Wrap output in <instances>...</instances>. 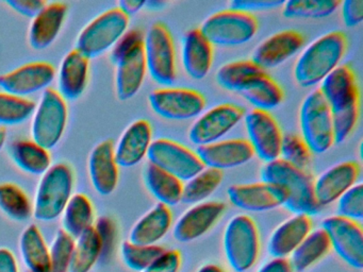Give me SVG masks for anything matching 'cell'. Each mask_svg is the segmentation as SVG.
<instances>
[{"label": "cell", "instance_id": "6da1fadb", "mask_svg": "<svg viewBox=\"0 0 363 272\" xmlns=\"http://www.w3.org/2000/svg\"><path fill=\"white\" fill-rule=\"evenodd\" d=\"M318 89L330 110L335 144H342L352 133L359 118V89L356 74L347 65H339Z\"/></svg>", "mask_w": 363, "mask_h": 272}, {"label": "cell", "instance_id": "7a4b0ae2", "mask_svg": "<svg viewBox=\"0 0 363 272\" xmlns=\"http://www.w3.org/2000/svg\"><path fill=\"white\" fill-rule=\"evenodd\" d=\"M347 49L343 32L333 31L306 47L294 66V79L303 89L320 84L339 66Z\"/></svg>", "mask_w": 363, "mask_h": 272}, {"label": "cell", "instance_id": "3957f363", "mask_svg": "<svg viewBox=\"0 0 363 272\" xmlns=\"http://www.w3.org/2000/svg\"><path fill=\"white\" fill-rule=\"evenodd\" d=\"M260 176L262 182L277 185L286 191L288 198L284 206L293 214L311 217L322 210L314 197L313 180L305 170L277 159L265 164Z\"/></svg>", "mask_w": 363, "mask_h": 272}, {"label": "cell", "instance_id": "277c9868", "mask_svg": "<svg viewBox=\"0 0 363 272\" xmlns=\"http://www.w3.org/2000/svg\"><path fill=\"white\" fill-rule=\"evenodd\" d=\"M144 35L139 30L127 31L112 48L111 61L116 65V91L118 100L133 99L143 85L146 63Z\"/></svg>", "mask_w": 363, "mask_h": 272}, {"label": "cell", "instance_id": "5b68a950", "mask_svg": "<svg viewBox=\"0 0 363 272\" xmlns=\"http://www.w3.org/2000/svg\"><path fill=\"white\" fill-rule=\"evenodd\" d=\"M73 188L74 172L71 166L65 163L52 165L38 185L33 216L44 222L58 219L73 196Z\"/></svg>", "mask_w": 363, "mask_h": 272}, {"label": "cell", "instance_id": "8992f818", "mask_svg": "<svg viewBox=\"0 0 363 272\" xmlns=\"http://www.w3.org/2000/svg\"><path fill=\"white\" fill-rule=\"evenodd\" d=\"M225 257L231 269L246 272L258 261L260 236L255 221L247 215L233 217L223 235Z\"/></svg>", "mask_w": 363, "mask_h": 272}, {"label": "cell", "instance_id": "52a82bcc", "mask_svg": "<svg viewBox=\"0 0 363 272\" xmlns=\"http://www.w3.org/2000/svg\"><path fill=\"white\" fill-rule=\"evenodd\" d=\"M258 28L254 15L227 8L208 17L199 31L211 46L229 48L247 44L256 35Z\"/></svg>", "mask_w": 363, "mask_h": 272}, {"label": "cell", "instance_id": "ba28073f", "mask_svg": "<svg viewBox=\"0 0 363 272\" xmlns=\"http://www.w3.org/2000/svg\"><path fill=\"white\" fill-rule=\"evenodd\" d=\"M129 17L120 8H109L90 21L78 35L75 49L89 60L95 59L116 46L128 30Z\"/></svg>", "mask_w": 363, "mask_h": 272}, {"label": "cell", "instance_id": "9c48e42d", "mask_svg": "<svg viewBox=\"0 0 363 272\" xmlns=\"http://www.w3.org/2000/svg\"><path fill=\"white\" fill-rule=\"evenodd\" d=\"M301 136L311 153L323 154L335 144L328 104L318 89L303 99L299 110Z\"/></svg>", "mask_w": 363, "mask_h": 272}, {"label": "cell", "instance_id": "30bf717a", "mask_svg": "<svg viewBox=\"0 0 363 272\" xmlns=\"http://www.w3.org/2000/svg\"><path fill=\"white\" fill-rule=\"evenodd\" d=\"M67 117V101L57 89L52 87L45 89L33 115L31 137L33 142L48 150L54 149L65 133Z\"/></svg>", "mask_w": 363, "mask_h": 272}, {"label": "cell", "instance_id": "8fae6325", "mask_svg": "<svg viewBox=\"0 0 363 272\" xmlns=\"http://www.w3.org/2000/svg\"><path fill=\"white\" fill-rule=\"evenodd\" d=\"M146 69L155 82L169 87L177 78L173 38L167 26L156 23L144 35Z\"/></svg>", "mask_w": 363, "mask_h": 272}, {"label": "cell", "instance_id": "7c38bea8", "mask_svg": "<svg viewBox=\"0 0 363 272\" xmlns=\"http://www.w3.org/2000/svg\"><path fill=\"white\" fill-rule=\"evenodd\" d=\"M146 157L148 163L164 170L182 182L191 180L205 169L196 152L167 138L152 140Z\"/></svg>", "mask_w": 363, "mask_h": 272}, {"label": "cell", "instance_id": "4fadbf2b", "mask_svg": "<svg viewBox=\"0 0 363 272\" xmlns=\"http://www.w3.org/2000/svg\"><path fill=\"white\" fill-rule=\"evenodd\" d=\"M150 108L167 120L184 121L197 118L206 108L203 94L195 89L164 87L148 96Z\"/></svg>", "mask_w": 363, "mask_h": 272}, {"label": "cell", "instance_id": "5bb4252c", "mask_svg": "<svg viewBox=\"0 0 363 272\" xmlns=\"http://www.w3.org/2000/svg\"><path fill=\"white\" fill-rule=\"evenodd\" d=\"M245 116L242 106L222 103L197 117L189 130V140L199 147L220 142Z\"/></svg>", "mask_w": 363, "mask_h": 272}, {"label": "cell", "instance_id": "9a60e30c", "mask_svg": "<svg viewBox=\"0 0 363 272\" xmlns=\"http://www.w3.org/2000/svg\"><path fill=\"white\" fill-rule=\"evenodd\" d=\"M322 229L328 236L330 248L350 267L363 268V232L358 222L340 216L327 217Z\"/></svg>", "mask_w": 363, "mask_h": 272}, {"label": "cell", "instance_id": "2e32d148", "mask_svg": "<svg viewBox=\"0 0 363 272\" xmlns=\"http://www.w3.org/2000/svg\"><path fill=\"white\" fill-rule=\"evenodd\" d=\"M246 133L255 155L265 164L279 159L282 133L271 113L252 110L244 116Z\"/></svg>", "mask_w": 363, "mask_h": 272}, {"label": "cell", "instance_id": "e0dca14e", "mask_svg": "<svg viewBox=\"0 0 363 272\" xmlns=\"http://www.w3.org/2000/svg\"><path fill=\"white\" fill-rule=\"evenodd\" d=\"M56 68L48 62H30L12 72L0 74V89L18 97L28 98L50 89L56 78Z\"/></svg>", "mask_w": 363, "mask_h": 272}, {"label": "cell", "instance_id": "ac0fdd59", "mask_svg": "<svg viewBox=\"0 0 363 272\" xmlns=\"http://www.w3.org/2000/svg\"><path fill=\"white\" fill-rule=\"evenodd\" d=\"M227 197L235 208L244 212H264L284 206L288 196L281 187L261 181L231 185L227 189Z\"/></svg>", "mask_w": 363, "mask_h": 272}, {"label": "cell", "instance_id": "d6986e66", "mask_svg": "<svg viewBox=\"0 0 363 272\" xmlns=\"http://www.w3.org/2000/svg\"><path fill=\"white\" fill-rule=\"evenodd\" d=\"M225 210V203L218 201H205L191 206L176 221L174 238L182 244L199 239L222 218Z\"/></svg>", "mask_w": 363, "mask_h": 272}, {"label": "cell", "instance_id": "ffe728a7", "mask_svg": "<svg viewBox=\"0 0 363 272\" xmlns=\"http://www.w3.org/2000/svg\"><path fill=\"white\" fill-rule=\"evenodd\" d=\"M360 166L356 162H342L328 168L313 181L314 197L320 208L335 203L357 184Z\"/></svg>", "mask_w": 363, "mask_h": 272}, {"label": "cell", "instance_id": "44dd1931", "mask_svg": "<svg viewBox=\"0 0 363 272\" xmlns=\"http://www.w3.org/2000/svg\"><path fill=\"white\" fill-rule=\"evenodd\" d=\"M305 38L301 32L284 30L269 36L255 48L252 61L262 70L272 69L288 61L303 48Z\"/></svg>", "mask_w": 363, "mask_h": 272}, {"label": "cell", "instance_id": "7402d4cb", "mask_svg": "<svg viewBox=\"0 0 363 272\" xmlns=\"http://www.w3.org/2000/svg\"><path fill=\"white\" fill-rule=\"evenodd\" d=\"M196 154L205 168L228 170L250 163L255 153L247 140H220L207 146L199 147Z\"/></svg>", "mask_w": 363, "mask_h": 272}, {"label": "cell", "instance_id": "603a6c76", "mask_svg": "<svg viewBox=\"0 0 363 272\" xmlns=\"http://www.w3.org/2000/svg\"><path fill=\"white\" fill-rule=\"evenodd\" d=\"M152 142V125L145 119H138L123 132L114 144V157L118 167L131 168L139 165Z\"/></svg>", "mask_w": 363, "mask_h": 272}, {"label": "cell", "instance_id": "cb8c5ba5", "mask_svg": "<svg viewBox=\"0 0 363 272\" xmlns=\"http://www.w3.org/2000/svg\"><path fill=\"white\" fill-rule=\"evenodd\" d=\"M118 168L114 157L113 140H103L91 151L88 162L89 176L99 195L109 196L116 191L120 178Z\"/></svg>", "mask_w": 363, "mask_h": 272}, {"label": "cell", "instance_id": "d4e9b609", "mask_svg": "<svg viewBox=\"0 0 363 272\" xmlns=\"http://www.w3.org/2000/svg\"><path fill=\"white\" fill-rule=\"evenodd\" d=\"M69 12V4L63 1L48 2L43 10L33 18L28 30V42L35 50L52 46L58 38Z\"/></svg>", "mask_w": 363, "mask_h": 272}, {"label": "cell", "instance_id": "484cf974", "mask_svg": "<svg viewBox=\"0 0 363 272\" xmlns=\"http://www.w3.org/2000/svg\"><path fill=\"white\" fill-rule=\"evenodd\" d=\"M312 231L311 217L293 215L280 223L269 236L267 251L275 259H289Z\"/></svg>", "mask_w": 363, "mask_h": 272}, {"label": "cell", "instance_id": "4316f807", "mask_svg": "<svg viewBox=\"0 0 363 272\" xmlns=\"http://www.w3.org/2000/svg\"><path fill=\"white\" fill-rule=\"evenodd\" d=\"M90 70V60L77 49L69 51L60 64L58 91L65 101H74L86 91Z\"/></svg>", "mask_w": 363, "mask_h": 272}, {"label": "cell", "instance_id": "83f0119b", "mask_svg": "<svg viewBox=\"0 0 363 272\" xmlns=\"http://www.w3.org/2000/svg\"><path fill=\"white\" fill-rule=\"evenodd\" d=\"M182 61L184 72L193 80H203L212 67L213 49L199 29L186 32L182 38Z\"/></svg>", "mask_w": 363, "mask_h": 272}, {"label": "cell", "instance_id": "f1b7e54d", "mask_svg": "<svg viewBox=\"0 0 363 272\" xmlns=\"http://www.w3.org/2000/svg\"><path fill=\"white\" fill-rule=\"evenodd\" d=\"M172 225L173 215L171 208L157 203L133 225L128 242L141 246H156L169 233Z\"/></svg>", "mask_w": 363, "mask_h": 272}, {"label": "cell", "instance_id": "f546056e", "mask_svg": "<svg viewBox=\"0 0 363 272\" xmlns=\"http://www.w3.org/2000/svg\"><path fill=\"white\" fill-rule=\"evenodd\" d=\"M143 178L146 188L158 203L169 208L182 203L184 182L150 163L144 168Z\"/></svg>", "mask_w": 363, "mask_h": 272}, {"label": "cell", "instance_id": "4dcf8cb0", "mask_svg": "<svg viewBox=\"0 0 363 272\" xmlns=\"http://www.w3.org/2000/svg\"><path fill=\"white\" fill-rule=\"evenodd\" d=\"M10 157L16 166L26 174L43 176L52 167L50 150L33 140H16L9 149Z\"/></svg>", "mask_w": 363, "mask_h": 272}, {"label": "cell", "instance_id": "1f68e13d", "mask_svg": "<svg viewBox=\"0 0 363 272\" xmlns=\"http://www.w3.org/2000/svg\"><path fill=\"white\" fill-rule=\"evenodd\" d=\"M239 94L255 110L263 112L278 108L284 99L281 86L265 72L252 79Z\"/></svg>", "mask_w": 363, "mask_h": 272}, {"label": "cell", "instance_id": "d6a6232c", "mask_svg": "<svg viewBox=\"0 0 363 272\" xmlns=\"http://www.w3.org/2000/svg\"><path fill=\"white\" fill-rule=\"evenodd\" d=\"M20 251L29 271L52 272L50 248L38 225H28L23 231L20 238Z\"/></svg>", "mask_w": 363, "mask_h": 272}, {"label": "cell", "instance_id": "836d02e7", "mask_svg": "<svg viewBox=\"0 0 363 272\" xmlns=\"http://www.w3.org/2000/svg\"><path fill=\"white\" fill-rule=\"evenodd\" d=\"M330 249L328 236L322 227L310 232L288 259L293 272L307 271L324 259Z\"/></svg>", "mask_w": 363, "mask_h": 272}, {"label": "cell", "instance_id": "e575fe53", "mask_svg": "<svg viewBox=\"0 0 363 272\" xmlns=\"http://www.w3.org/2000/svg\"><path fill=\"white\" fill-rule=\"evenodd\" d=\"M61 216L62 230L75 239L94 225V208L90 198L84 193L72 196Z\"/></svg>", "mask_w": 363, "mask_h": 272}, {"label": "cell", "instance_id": "d590c367", "mask_svg": "<svg viewBox=\"0 0 363 272\" xmlns=\"http://www.w3.org/2000/svg\"><path fill=\"white\" fill-rule=\"evenodd\" d=\"M101 240L94 225L76 239L69 272H90L101 256Z\"/></svg>", "mask_w": 363, "mask_h": 272}, {"label": "cell", "instance_id": "8d00e7d4", "mask_svg": "<svg viewBox=\"0 0 363 272\" xmlns=\"http://www.w3.org/2000/svg\"><path fill=\"white\" fill-rule=\"evenodd\" d=\"M264 72L252 60H240L225 64L216 72V82L229 91L239 94L252 79Z\"/></svg>", "mask_w": 363, "mask_h": 272}, {"label": "cell", "instance_id": "74e56055", "mask_svg": "<svg viewBox=\"0 0 363 272\" xmlns=\"http://www.w3.org/2000/svg\"><path fill=\"white\" fill-rule=\"evenodd\" d=\"M0 210L12 220L24 222L33 216V204L22 187L0 183Z\"/></svg>", "mask_w": 363, "mask_h": 272}, {"label": "cell", "instance_id": "f35d334b", "mask_svg": "<svg viewBox=\"0 0 363 272\" xmlns=\"http://www.w3.org/2000/svg\"><path fill=\"white\" fill-rule=\"evenodd\" d=\"M223 182V171L205 168L184 184L182 203L195 204L205 202Z\"/></svg>", "mask_w": 363, "mask_h": 272}, {"label": "cell", "instance_id": "ab89813d", "mask_svg": "<svg viewBox=\"0 0 363 272\" xmlns=\"http://www.w3.org/2000/svg\"><path fill=\"white\" fill-rule=\"evenodd\" d=\"M337 0H289L282 6V14L290 19H322L337 11Z\"/></svg>", "mask_w": 363, "mask_h": 272}, {"label": "cell", "instance_id": "60d3db41", "mask_svg": "<svg viewBox=\"0 0 363 272\" xmlns=\"http://www.w3.org/2000/svg\"><path fill=\"white\" fill-rule=\"evenodd\" d=\"M35 102L29 98L18 97L0 91V125H21L33 117Z\"/></svg>", "mask_w": 363, "mask_h": 272}, {"label": "cell", "instance_id": "b9f144b4", "mask_svg": "<svg viewBox=\"0 0 363 272\" xmlns=\"http://www.w3.org/2000/svg\"><path fill=\"white\" fill-rule=\"evenodd\" d=\"M165 249L158 246H141L133 242H123L121 246V256L129 269L133 271L143 272L147 269L163 252Z\"/></svg>", "mask_w": 363, "mask_h": 272}, {"label": "cell", "instance_id": "7bdbcfd3", "mask_svg": "<svg viewBox=\"0 0 363 272\" xmlns=\"http://www.w3.org/2000/svg\"><path fill=\"white\" fill-rule=\"evenodd\" d=\"M279 159L298 169L305 170L312 159V153L303 138L296 134L282 136Z\"/></svg>", "mask_w": 363, "mask_h": 272}, {"label": "cell", "instance_id": "ee69618b", "mask_svg": "<svg viewBox=\"0 0 363 272\" xmlns=\"http://www.w3.org/2000/svg\"><path fill=\"white\" fill-rule=\"evenodd\" d=\"M76 239L60 229L50 248L52 272H69Z\"/></svg>", "mask_w": 363, "mask_h": 272}, {"label": "cell", "instance_id": "f6af8a7d", "mask_svg": "<svg viewBox=\"0 0 363 272\" xmlns=\"http://www.w3.org/2000/svg\"><path fill=\"white\" fill-rule=\"evenodd\" d=\"M337 216L359 222L363 219V185L357 183L337 200Z\"/></svg>", "mask_w": 363, "mask_h": 272}, {"label": "cell", "instance_id": "bcb514c9", "mask_svg": "<svg viewBox=\"0 0 363 272\" xmlns=\"http://www.w3.org/2000/svg\"><path fill=\"white\" fill-rule=\"evenodd\" d=\"M182 256L180 251L165 250L147 269L143 272H179Z\"/></svg>", "mask_w": 363, "mask_h": 272}, {"label": "cell", "instance_id": "7dc6e473", "mask_svg": "<svg viewBox=\"0 0 363 272\" xmlns=\"http://www.w3.org/2000/svg\"><path fill=\"white\" fill-rule=\"evenodd\" d=\"M284 4V1L282 0H233L229 4V8L252 14L254 12H260V11L282 8Z\"/></svg>", "mask_w": 363, "mask_h": 272}, {"label": "cell", "instance_id": "c3c4849f", "mask_svg": "<svg viewBox=\"0 0 363 272\" xmlns=\"http://www.w3.org/2000/svg\"><path fill=\"white\" fill-rule=\"evenodd\" d=\"M94 227L99 232V237H101V248H103L101 255L109 254L113 249L114 242H116V223L109 217H101L97 220Z\"/></svg>", "mask_w": 363, "mask_h": 272}, {"label": "cell", "instance_id": "681fc988", "mask_svg": "<svg viewBox=\"0 0 363 272\" xmlns=\"http://www.w3.org/2000/svg\"><path fill=\"white\" fill-rule=\"evenodd\" d=\"M341 6L342 19L348 28L357 27L363 21V0H345Z\"/></svg>", "mask_w": 363, "mask_h": 272}, {"label": "cell", "instance_id": "f907efd6", "mask_svg": "<svg viewBox=\"0 0 363 272\" xmlns=\"http://www.w3.org/2000/svg\"><path fill=\"white\" fill-rule=\"evenodd\" d=\"M6 4L23 16L35 18L43 10L48 1L45 0H7Z\"/></svg>", "mask_w": 363, "mask_h": 272}, {"label": "cell", "instance_id": "816d5d0a", "mask_svg": "<svg viewBox=\"0 0 363 272\" xmlns=\"http://www.w3.org/2000/svg\"><path fill=\"white\" fill-rule=\"evenodd\" d=\"M257 272H293L288 259H273L263 264Z\"/></svg>", "mask_w": 363, "mask_h": 272}, {"label": "cell", "instance_id": "f5cc1de1", "mask_svg": "<svg viewBox=\"0 0 363 272\" xmlns=\"http://www.w3.org/2000/svg\"><path fill=\"white\" fill-rule=\"evenodd\" d=\"M0 272H18L13 253L7 248H0Z\"/></svg>", "mask_w": 363, "mask_h": 272}, {"label": "cell", "instance_id": "db71d44e", "mask_svg": "<svg viewBox=\"0 0 363 272\" xmlns=\"http://www.w3.org/2000/svg\"><path fill=\"white\" fill-rule=\"evenodd\" d=\"M144 6H145V1L142 0H121L118 4V8L128 17L137 14L144 8Z\"/></svg>", "mask_w": 363, "mask_h": 272}, {"label": "cell", "instance_id": "11a10c76", "mask_svg": "<svg viewBox=\"0 0 363 272\" xmlns=\"http://www.w3.org/2000/svg\"><path fill=\"white\" fill-rule=\"evenodd\" d=\"M165 6H167V2L161 1V0H150V1H145L144 8L150 11H159L162 10Z\"/></svg>", "mask_w": 363, "mask_h": 272}, {"label": "cell", "instance_id": "9f6ffc18", "mask_svg": "<svg viewBox=\"0 0 363 272\" xmlns=\"http://www.w3.org/2000/svg\"><path fill=\"white\" fill-rule=\"evenodd\" d=\"M196 272H225V270L216 264H206V265L201 266Z\"/></svg>", "mask_w": 363, "mask_h": 272}, {"label": "cell", "instance_id": "6f0895ef", "mask_svg": "<svg viewBox=\"0 0 363 272\" xmlns=\"http://www.w3.org/2000/svg\"><path fill=\"white\" fill-rule=\"evenodd\" d=\"M7 142V131L4 128H0V150L5 146Z\"/></svg>", "mask_w": 363, "mask_h": 272}]
</instances>
